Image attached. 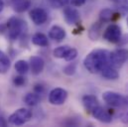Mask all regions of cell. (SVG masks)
<instances>
[{
	"instance_id": "6da1fadb",
	"label": "cell",
	"mask_w": 128,
	"mask_h": 127,
	"mask_svg": "<svg viewBox=\"0 0 128 127\" xmlns=\"http://www.w3.org/2000/svg\"><path fill=\"white\" fill-rule=\"evenodd\" d=\"M109 64V52L103 49H96L92 51L84 60V68L90 74H98Z\"/></svg>"
},
{
	"instance_id": "7a4b0ae2",
	"label": "cell",
	"mask_w": 128,
	"mask_h": 127,
	"mask_svg": "<svg viewBox=\"0 0 128 127\" xmlns=\"http://www.w3.org/2000/svg\"><path fill=\"white\" fill-rule=\"evenodd\" d=\"M27 23L16 16L11 17L6 23V31L8 32V37L11 41L17 40L21 35L27 31Z\"/></svg>"
},
{
	"instance_id": "3957f363",
	"label": "cell",
	"mask_w": 128,
	"mask_h": 127,
	"mask_svg": "<svg viewBox=\"0 0 128 127\" xmlns=\"http://www.w3.org/2000/svg\"><path fill=\"white\" fill-rule=\"evenodd\" d=\"M32 118V111L28 108L22 107L14 111L8 119V123L14 126H20L27 123Z\"/></svg>"
},
{
	"instance_id": "277c9868",
	"label": "cell",
	"mask_w": 128,
	"mask_h": 127,
	"mask_svg": "<svg viewBox=\"0 0 128 127\" xmlns=\"http://www.w3.org/2000/svg\"><path fill=\"white\" fill-rule=\"evenodd\" d=\"M102 98L104 100V102L106 104H108L111 107H116V108H122L125 103H126V99L127 96L120 94L118 92H104L102 94Z\"/></svg>"
},
{
	"instance_id": "5b68a950",
	"label": "cell",
	"mask_w": 128,
	"mask_h": 127,
	"mask_svg": "<svg viewBox=\"0 0 128 127\" xmlns=\"http://www.w3.org/2000/svg\"><path fill=\"white\" fill-rule=\"evenodd\" d=\"M128 60V49H116L109 52V64L115 68H121Z\"/></svg>"
},
{
	"instance_id": "8992f818",
	"label": "cell",
	"mask_w": 128,
	"mask_h": 127,
	"mask_svg": "<svg viewBox=\"0 0 128 127\" xmlns=\"http://www.w3.org/2000/svg\"><path fill=\"white\" fill-rule=\"evenodd\" d=\"M121 28L116 24H110L103 32V39L112 44H117L121 40Z\"/></svg>"
},
{
	"instance_id": "52a82bcc",
	"label": "cell",
	"mask_w": 128,
	"mask_h": 127,
	"mask_svg": "<svg viewBox=\"0 0 128 127\" xmlns=\"http://www.w3.org/2000/svg\"><path fill=\"white\" fill-rule=\"evenodd\" d=\"M68 98V92L62 88H56L49 94V102L53 105H62Z\"/></svg>"
},
{
	"instance_id": "ba28073f",
	"label": "cell",
	"mask_w": 128,
	"mask_h": 127,
	"mask_svg": "<svg viewBox=\"0 0 128 127\" xmlns=\"http://www.w3.org/2000/svg\"><path fill=\"white\" fill-rule=\"evenodd\" d=\"M29 16H30V19L32 20L33 23L37 26L43 25L48 20V13L46 12V10H44L43 8H40V7L32 9L29 13Z\"/></svg>"
},
{
	"instance_id": "9c48e42d",
	"label": "cell",
	"mask_w": 128,
	"mask_h": 127,
	"mask_svg": "<svg viewBox=\"0 0 128 127\" xmlns=\"http://www.w3.org/2000/svg\"><path fill=\"white\" fill-rule=\"evenodd\" d=\"M90 113H92V115L96 118V120H98L99 122H102V123H110L112 121L111 114L105 108H103L100 104L96 106L90 111Z\"/></svg>"
},
{
	"instance_id": "30bf717a",
	"label": "cell",
	"mask_w": 128,
	"mask_h": 127,
	"mask_svg": "<svg viewBox=\"0 0 128 127\" xmlns=\"http://www.w3.org/2000/svg\"><path fill=\"white\" fill-rule=\"evenodd\" d=\"M64 18L66 23H68V25H74L78 23L80 15L76 8L66 6L64 8Z\"/></svg>"
},
{
	"instance_id": "8fae6325",
	"label": "cell",
	"mask_w": 128,
	"mask_h": 127,
	"mask_svg": "<svg viewBox=\"0 0 128 127\" xmlns=\"http://www.w3.org/2000/svg\"><path fill=\"white\" fill-rule=\"evenodd\" d=\"M30 64V70H31L33 74L38 76L43 72L44 66H45V62L41 57L33 56L30 58V64Z\"/></svg>"
},
{
	"instance_id": "7c38bea8",
	"label": "cell",
	"mask_w": 128,
	"mask_h": 127,
	"mask_svg": "<svg viewBox=\"0 0 128 127\" xmlns=\"http://www.w3.org/2000/svg\"><path fill=\"white\" fill-rule=\"evenodd\" d=\"M100 72H101L102 78H104L105 80H117L119 78V74H118L117 70L114 66H112L111 64H106L100 70Z\"/></svg>"
},
{
	"instance_id": "4fadbf2b",
	"label": "cell",
	"mask_w": 128,
	"mask_h": 127,
	"mask_svg": "<svg viewBox=\"0 0 128 127\" xmlns=\"http://www.w3.org/2000/svg\"><path fill=\"white\" fill-rule=\"evenodd\" d=\"M66 33L64 31V29H63L60 26H53L50 30H49V38L56 41V42H62L66 38Z\"/></svg>"
},
{
	"instance_id": "5bb4252c",
	"label": "cell",
	"mask_w": 128,
	"mask_h": 127,
	"mask_svg": "<svg viewBox=\"0 0 128 127\" xmlns=\"http://www.w3.org/2000/svg\"><path fill=\"white\" fill-rule=\"evenodd\" d=\"M11 4L16 13H22L31 6V0H11Z\"/></svg>"
},
{
	"instance_id": "9a60e30c",
	"label": "cell",
	"mask_w": 128,
	"mask_h": 127,
	"mask_svg": "<svg viewBox=\"0 0 128 127\" xmlns=\"http://www.w3.org/2000/svg\"><path fill=\"white\" fill-rule=\"evenodd\" d=\"M82 104L84 106V108L88 110V111H92L96 106L99 105V102H98V99L96 98L94 95L92 94H86L84 96H82Z\"/></svg>"
},
{
	"instance_id": "2e32d148",
	"label": "cell",
	"mask_w": 128,
	"mask_h": 127,
	"mask_svg": "<svg viewBox=\"0 0 128 127\" xmlns=\"http://www.w3.org/2000/svg\"><path fill=\"white\" fill-rule=\"evenodd\" d=\"M32 43L39 47H47L49 45L48 37L43 33H36L32 37Z\"/></svg>"
},
{
	"instance_id": "e0dca14e",
	"label": "cell",
	"mask_w": 128,
	"mask_h": 127,
	"mask_svg": "<svg viewBox=\"0 0 128 127\" xmlns=\"http://www.w3.org/2000/svg\"><path fill=\"white\" fill-rule=\"evenodd\" d=\"M11 66V62L8 56L0 51V74H6Z\"/></svg>"
},
{
	"instance_id": "ac0fdd59",
	"label": "cell",
	"mask_w": 128,
	"mask_h": 127,
	"mask_svg": "<svg viewBox=\"0 0 128 127\" xmlns=\"http://www.w3.org/2000/svg\"><path fill=\"white\" fill-rule=\"evenodd\" d=\"M114 12L109 8H104L99 13V21L101 23H109L113 20Z\"/></svg>"
},
{
	"instance_id": "d6986e66",
	"label": "cell",
	"mask_w": 128,
	"mask_h": 127,
	"mask_svg": "<svg viewBox=\"0 0 128 127\" xmlns=\"http://www.w3.org/2000/svg\"><path fill=\"white\" fill-rule=\"evenodd\" d=\"M15 70L19 74H26L30 70V64L24 60H19L15 63Z\"/></svg>"
},
{
	"instance_id": "ffe728a7",
	"label": "cell",
	"mask_w": 128,
	"mask_h": 127,
	"mask_svg": "<svg viewBox=\"0 0 128 127\" xmlns=\"http://www.w3.org/2000/svg\"><path fill=\"white\" fill-rule=\"evenodd\" d=\"M101 26H102V23L99 21V22H96L94 23L90 29V32H88V36L92 40H97L99 38V35L101 33Z\"/></svg>"
},
{
	"instance_id": "44dd1931",
	"label": "cell",
	"mask_w": 128,
	"mask_h": 127,
	"mask_svg": "<svg viewBox=\"0 0 128 127\" xmlns=\"http://www.w3.org/2000/svg\"><path fill=\"white\" fill-rule=\"evenodd\" d=\"M72 47L68 46V45H64V46H61V47H58L56 48L54 51H53V55L55 58H58V59H64L66 56L68 55V53L70 52Z\"/></svg>"
},
{
	"instance_id": "7402d4cb",
	"label": "cell",
	"mask_w": 128,
	"mask_h": 127,
	"mask_svg": "<svg viewBox=\"0 0 128 127\" xmlns=\"http://www.w3.org/2000/svg\"><path fill=\"white\" fill-rule=\"evenodd\" d=\"M24 101L29 106H35L40 101V94H38L36 92H29V94L25 95Z\"/></svg>"
},
{
	"instance_id": "603a6c76",
	"label": "cell",
	"mask_w": 128,
	"mask_h": 127,
	"mask_svg": "<svg viewBox=\"0 0 128 127\" xmlns=\"http://www.w3.org/2000/svg\"><path fill=\"white\" fill-rule=\"evenodd\" d=\"M115 7L118 9L119 13L122 15H126L128 13V0H111Z\"/></svg>"
},
{
	"instance_id": "cb8c5ba5",
	"label": "cell",
	"mask_w": 128,
	"mask_h": 127,
	"mask_svg": "<svg viewBox=\"0 0 128 127\" xmlns=\"http://www.w3.org/2000/svg\"><path fill=\"white\" fill-rule=\"evenodd\" d=\"M76 63H70L64 68V74L68 76H74L76 74Z\"/></svg>"
},
{
	"instance_id": "d4e9b609",
	"label": "cell",
	"mask_w": 128,
	"mask_h": 127,
	"mask_svg": "<svg viewBox=\"0 0 128 127\" xmlns=\"http://www.w3.org/2000/svg\"><path fill=\"white\" fill-rule=\"evenodd\" d=\"M121 109H122V111H121V113H120V120H121L123 123L127 124L128 123V96H127V99H126L125 105H124Z\"/></svg>"
},
{
	"instance_id": "484cf974",
	"label": "cell",
	"mask_w": 128,
	"mask_h": 127,
	"mask_svg": "<svg viewBox=\"0 0 128 127\" xmlns=\"http://www.w3.org/2000/svg\"><path fill=\"white\" fill-rule=\"evenodd\" d=\"M47 1L54 8H61L66 6L68 3H70V0H47Z\"/></svg>"
},
{
	"instance_id": "4316f807",
	"label": "cell",
	"mask_w": 128,
	"mask_h": 127,
	"mask_svg": "<svg viewBox=\"0 0 128 127\" xmlns=\"http://www.w3.org/2000/svg\"><path fill=\"white\" fill-rule=\"evenodd\" d=\"M76 57H78V50L74 49V48H70V52L68 53V55L66 56L64 60H66V62H72Z\"/></svg>"
},
{
	"instance_id": "83f0119b",
	"label": "cell",
	"mask_w": 128,
	"mask_h": 127,
	"mask_svg": "<svg viewBox=\"0 0 128 127\" xmlns=\"http://www.w3.org/2000/svg\"><path fill=\"white\" fill-rule=\"evenodd\" d=\"M13 84L15 86H22L25 84V78L23 76V74L17 76L13 78Z\"/></svg>"
},
{
	"instance_id": "f1b7e54d",
	"label": "cell",
	"mask_w": 128,
	"mask_h": 127,
	"mask_svg": "<svg viewBox=\"0 0 128 127\" xmlns=\"http://www.w3.org/2000/svg\"><path fill=\"white\" fill-rule=\"evenodd\" d=\"M86 0H70V3L72 4V6L74 7H80L86 3Z\"/></svg>"
},
{
	"instance_id": "f546056e",
	"label": "cell",
	"mask_w": 128,
	"mask_h": 127,
	"mask_svg": "<svg viewBox=\"0 0 128 127\" xmlns=\"http://www.w3.org/2000/svg\"><path fill=\"white\" fill-rule=\"evenodd\" d=\"M34 90H35L36 94H41L44 92V86H43L42 84H36L35 88H34Z\"/></svg>"
},
{
	"instance_id": "4dcf8cb0",
	"label": "cell",
	"mask_w": 128,
	"mask_h": 127,
	"mask_svg": "<svg viewBox=\"0 0 128 127\" xmlns=\"http://www.w3.org/2000/svg\"><path fill=\"white\" fill-rule=\"evenodd\" d=\"M6 125H7V121L3 116H0V126H6Z\"/></svg>"
},
{
	"instance_id": "1f68e13d",
	"label": "cell",
	"mask_w": 128,
	"mask_h": 127,
	"mask_svg": "<svg viewBox=\"0 0 128 127\" xmlns=\"http://www.w3.org/2000/svg\"><path fill=\"white\" fill-rule=\"evenodd\" d=\"M3 9H4V1L0 0V13L3 11Z\"/></svg>"
},
{
	"instance_id": "d6a6232c",
	"label": "cell",
	"mask_w": 128,
	"mask_h": 127,
	"mask_svg": "<svg viewBox=\"0 0 128 127\" xmlns=\"http://www.w3.org/2000/svg\"><path fill=\"white\" fill-rule=\"evenodd\" d=\"M127 25H128V17H127Z\"/></svg>"
}]
</instances>
